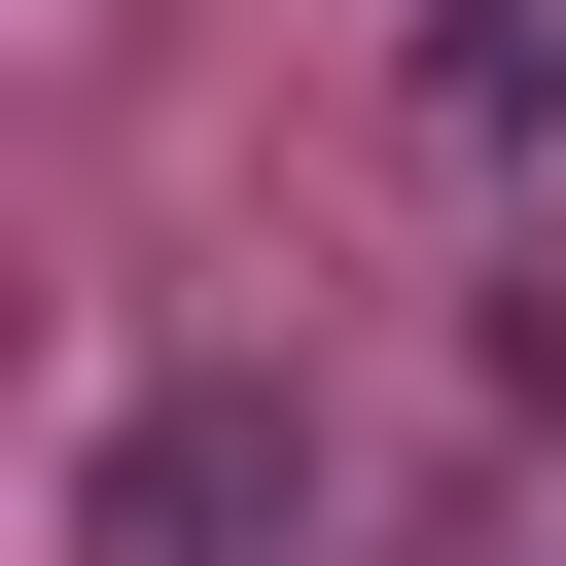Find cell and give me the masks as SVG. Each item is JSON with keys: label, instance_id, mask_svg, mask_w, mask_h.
Returning <instances> with one entry per match:
<instances>
[{"label": "cell", "instance_id": "cell-1", "mask_svg": "<svg viewBox=\"0 0 566 566\" xmlns=\"http://www.w3.org/2000/svg\"><path fill=\"white\" fill-rule=\"evenodd\" d=\"M71 531H106V566H248V531H283V389H142Z\"/></svg>", "mask_w": 566, "mask_h": 566}]
</instances>
